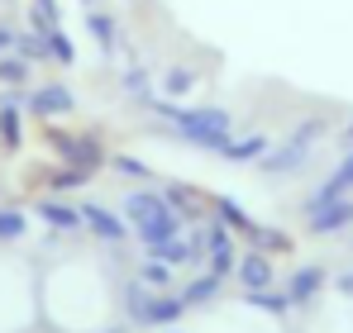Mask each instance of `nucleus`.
Wrapping results in <instances>:
<instances>
[{"label":"nucleus","instance_id":"nucleus-7","mask_svg":"<svg viewBox=\"0 0 353 333\" xmlns=\"http://www.w3.org/2000/svg\"><path fill=\"white\" fill-rule=\"evenodd\" d=\"M234 277L243 281V290H268V286L277 281V272H272V257H268V253H243Z\"/></svg>","mask_w":353,"mask_h":333},{"label":"nucleus","instance_id":"nucleus-31","mask_svg":"<svg viewBox=\"0 0 353 333\" xmlns=\"http://www.w3.org/2000/svg\"><path fill=\"white\" fill-rule=\"evenodd\" d=\"M10 43H14V34H10V29H0V53H5Z\"/></svg>","mask_w":353,"mask_h":333},{"label":"nucleus","instance_id":"nucleus-2","mask_svg":"<svg viewBox=\"0 0 353 333\" xmlns=\"http://www.w3.org/2000/svg\"><path fill=\"white\" fill-rule=\"evenodd\" d=\"M124 219L139 228V238H143L148 248L181 238V215H176L163 195H153V191H134V195H124Z\"/></svg>","mask_w":353,"mask_h":333},{"label":"nucleus","instance_id":"nucleus-4","mask_svg":"<svg viewBox=\"0 0 353 333\" xmlns=\"http://www.w3.org/2000/svg\"><path fill=\"white\" fill-rule=\"evenodd\" d=\"M129 314H134V319H143V324H176V319L186 314V300H181V295H153V300L134 295Z\"/></svg>","mask_w":353,"mask_h":333},{"label":"nucleus","instance_id":"nucleus-10","mask_svg":"<svg viewBox=\"0 0 353 333\" xmlns=\"http://www.w3.org/2000/svg\"><path fill=\"white\" fill-rule=\"evenodd\" d=\"M77 110V96L67 91V86H43V91H34V114H43V119H58V114H72Z\"/></svg>","mask_w":353,"mask_h":333},{"label":"nucleus","instance_id":"nucleus-16","mask_svg":"<svg viewBox=\"0 0 353 333\" xmlns=\"http://www.w3.org/2000/svg\"><path fill=\"white\" fill-rule=\"evenodd\" d=\"M86 29H91V39H96L105 53L115 48V19H110V14H101V10H86Z\"/></svg>","mask_w":353,"mask_h":333},{"label":"nucleus","instance_id":"nucleus-18","mask_svg":"<svg viewBox=\"0 0 353 333\" xmlns=\"http://www.w3.org/2000/svg\"><path fill=\"white\" fill-rule=\"evenodd\" d=\"M163 91H168V96H191V91H196V72H191V67H172V72L163 76Z\"/></svg>","mask_w":353,"mask_h":333},{"label":"nucleus","instance_id":"nucleus-23","mask_svg":"<svg viewBox=\"0 0 353 333\" xmlns=\"http://www.w3.org/2000/svg\"><path fill=\"white\" fill-rule=\"evenodd\" d=\"M29 76V62L24 57H0V81L5 86H14V81H24Z\"/></svg>","mask_w":353,"mask_h":333},{"label":"nucleus","instance_id":"nucleus-28","mask_svg":"<svg viewBox=\"0 0 353 333\" xmlns=\"http://www.w3.org/2000/svg\"><path fill=\"white\" fill-rule=\"evenodd\" d=\"M110 166H115V171H124V176H148V166L139 162V158H110Z\"/></svg>","mask_w":353,"mask_h":333},{"label":"nucleus","instance_id":"nucleus-6","mask_svg":"<svg viewBox=\"0 0 353 333\" xmlns=\"http://www.w3.org/2000/svg\"><path fill=\"white\" fill-rule=\"evenodd\" d=\"M48 138H53V148H62V158L77 166V171H96V166L105 162L96 138H67V133H48Z\"/></svg>","mask_w":353,"mask_h":333},{"label":"nucleus","instance_id":"nucleus-33","mask_svg":"<svg viewBox=\"0 0 353 333\" xmlns=\"http://www.w3.org/2000/svg\"><path fill=\"white\" fill-rule=\"evenodd\" d=\"M339 286H344V290H353V272H349V277H344V281H339Z\"/></svg>","mask_w":353,"mask_h":333},{"label":"nucleus","instance_id":"nucleus-19","mask_svg":"<svg viewBox=\"0 0 353 333\" xmlns=\"http://www.w3.org/2000/svg\"><path fill=\"white\" fill-rule=\"evenodd\" d=\"M24 228H29V219H24L19 210H0V243H14V238H24Z\"/></svg>","mask_w":353,"mask_h":333},{"label":"nucleus","instance_id":"nucleus-32","mask_svg":"<svg viewBox=\"0 0 353 333\" xmlns=\"http://www.w3.org/2000/svg\"><path fill=\"white\" fill-rule=\"evenodd\" d=\"M344 148H353V124H349V129H344Z\"/></svg>","mask_w":353,"mask_h":333},{"label":"nucleus","instance_id":"nucleus-17","mask_svg":"<svg viewBox=\"0 0 353 333\" xmlns=\"http://www.w3.org/2000/svg\"><path fill=\"white\" fill-rule=\"evenodd\" d=\"M248 305L263 310V314H277V319H282V314L292 310V295H282V290H277V295H272V290H248Z\"/></svg>","mask_w":353,"mask_h":333},{"label":"nucleus","instance_id":"nucleus-14","mask_svg":"<svg viewBox=\"0 0 353 333\" xmlns=\"http://www.w3.org/2000/svg\"><path fill=\"white\" fill-rule=\"evenodd\" d=\"M215 210H220V219L230 224V228H239L243 238H253V233H258V224L248 219V215L239 210V205H234V200H230V195H220V200H215Z\"/></svg>","mask_w":353,"mask_h":333},{"label":"nucleus","instance_id":"nucleus-12","mask_svg":"<svg viewBox=\"0 0 353 333\" xmlns=\"http://www.w3.org/2000/svg\"><path fill=\"white\" fill-rule=\"evenodd\" d=\"M263 153H268V138L248 133V138H239V143L225 148V162H263Z\"/></svg>","mask_w":353,"mask_h":333},{"label":"nucleus","instance_id":"nucleus-34","mask_svg":"<svg viewBox=\"0 0 353 333\" xmlns=\"http://www.w3.org/2000/svg\"><path fill=\"white\" fill-rule=\"evenodd\" d=\"M81 5H86V10H96V0H81Z\"/></svg>","mask_w":353,"mask_h":333},{"label":"nucleus","instance_id":"nucleus-8","mask_svg":"<svg viewBox=\"0 0 353 333\" xmlns=\"http://www.w3.org/2000/svg\"><path fill=\"white\" fill-rule=\"evenodd\" d=\"M81 228H86V233H96V238H105V243H119V238L129 233L124 219L110 215V210H101V205H81Z\"/></svg>","mask_w":353,"mask_h":333},{"label":"nucleus","instance_id":"nucleus-30","mask_svg":"<svg viewBox=\"0 0 353 333\" xmlns=\"http://www.w3.org/2000/svg\"><path fill=\"white\" fill-rule=\"evenodd\" d=\"M124 86H129L134 96H148V76H143L139 67H134V72H124Z\"/></svg>","mask_w":353,"mask_h":333},{"label":"nucleus","instance_id":"nucleus-25","mask_svg":"<svg viewBox=\"0 0 353 333\" xmlns=\"http://www.w3.org/2000/svg\"><path fill=\"white\" fill-rule=\"evenodd\" d=\"M72 186H86V171H58V176H48V191H72Z\"/></svg>","mask_w":353,"mask_h":333},{"label":"nucleus","instance_id":"nucleus-15","mask_svg":"<svg viewBox=\"0 0 353 333\" xmlns=\"http://www.w3.org/2000/svg\"><path fill=\"white\" fill-rule=\"evenodd\" d=\"M220 281H225V277H215V272H210V277H196L191 286H186V295H181V300H186V310H191V305H210V300H215V290H220Z\"/></svg>","mask_w":353,"mask_h":333},{"label":"nucleus","instance_id":"nucleus-26","mask_svg":"<svg viewBox=\"0 0 353 333\" xmlns=\"http://www.w3.org/2000/svg\"><path fill=\"white\" fill-rule=\"evenodd\" d=\"M19 43V57H48V43L39 39V34H24V39H14Z\"/></svg>","mask_w":353,"mask_h":333},{"label":"nucleus","instance_id":"nucleus-29","mask_svg":"<svg viewBox=\"0 0 353 333\" xmlns=\"http://www.w3.org/2000/svg\"><path fill=\"white\" fill-rule=\"evenodd\" d=\"M168 205H172L176 215H196V210H191V195H186L181 186H172V191H168Z\"/></svg>","mask_w":353,"mask_h":333},{"label":"nucleus","instance_id":"nucleus-1","mask_svg":"<svg viewBox=\"0 0 353 333\" xmlns=\"http://www.w3.org/2000/svg\"><path fill=\"white\" fill-rule=\"evenodd\" d=\"M158 114L186 143H196L201 153H220L225 158V148H230V110H181V105L158 100Z\"/></svg>","mask_w":353,"mask_h":333},{"label":"nucleus","instance_id":"nucleus-13","mask_svg":"<svg viewBox=\"0 0 353 333\" xmlns=\"http://www.w3.org/2000/svg\"><path fill=\"white\" fill-rule=\"evenodd\" d=\"M39 219L62 228V233H72V228H81V210H67L58 200H43V205H39Z\"/></svg>","mask_w":353,"mask_h":333},{"label":"nucleus","instance_id":"nucleus-22","mask_svg":"<svg viewBox=\"0 0 353 333\" xmlns=\"http://www.w3.org/2000/svg\"><path fill=\"white\" fill-rule=\"evenodd\" d=\"M48 53L58 57V62H77V48H72V39L62 29H48Z\"/></svg>","mask_w":353,"mask_h":333},{"label":"nucleus","instance_id":"nucleus-24","mask_svg":"<svg viewBox=\"0 0 353 333\" xmlns=\"http://www.w3.org/2000/svg\"><path fill=\"white\" fill-rule=\"evenodd\" d=\"M0 133H5V143H10V148L19 143V110H14V105H5V110H0Z\"/></svg>","mask_w":353,"mask_h":333},{"label":"nucleus","instance_id":"nucleus-20","mask_svg":"<svg viewBox=\"0 0 353 333\" xmlns=\"http://www.w3.org/2000/svg\"><path fill=\"white\" fill-rule=\"evenodd\" d=\"M148 253H153V257H163V262L172 267V262H186V257H191V243L172 238V243H158V248H148Z\"/></svg>","mask_w":353,"mask_h":333},{"label":"nucleus","instance_id":"nucleus-5","mask_svg":"<svg viewBox=\"0 0 353 333\" xmlns=\"http://www.w3.org/2000/svg\"><path fill=\"white\" fill-rule=\"evenodd\" d=\"M349 191H353V148L344 153V162L334 166V176L305 200V210H320V205H334V200H349Z\"/></svg>","mask_w":353,"mask_h":333},{"label":"nucleus","instance_id":"nucleus-3","mask_svg":"<svg viewBox=\"0 0 353 333\" xmlns=\"http://www.w3.org/2000/svg\"><path fill=\"white\" fill-rule=\"evenodd\" d=\"M320 133H325V119H305L277 153L263 158V171H268V176H292V171H301V166L310 162V143H315Z\"/></svg>","mask_w":353,"mask_h":333},{"label":"nucleus","instance_id":"nucleus-27","mask_svg":"<svg viewBox=\"0 0 353 333\" xmlns=\"http://www.w3.org/2000/svg\"><path fill=\"white\" fill-rule=\"evenodd\" d=\"M230 248V233H225V224H210V233H205V253H225Z\"/></svg>","mask_w":353,"mask_h":333},{"label":"nucleus","instance_id":"nucleus-21","mask_svg":"<svg viewBox=\"0 0 353 333\" xmlns=\"http://www.w3.org/2000/svg\"><path fill=\"white\" fill-rule=\"evenodd\" d=\"M139 281H143V286H168V281H172V267H168L163 257H153V262H143Z\"/></svg>","mask_w":353,"mask_h":333},{"label":"nucleus","instance_id":"nucleus-9","mask_svg":"<svg viewBox=\"0 0 353 333\" xmlns=\"http://www.w3.org/2000/svg\"><path fill=\"white\" fill-rule=\"evenodd\" d=\"M305 215H310V233H339L353 224V200H334V205H320Z\"/></svg>","mask_w":353,"mask_h":333},{"label":"nucleus","instance_id":"nucleus-11","mask_svg":"<svg viewBox=\"0 0 353 333\" xmlns=\"http://www.w3.org/2000/svg\"><path fill=\"white\" fill-rule=\"evenodd\" d=\"M320 286H325V272H320V267H296L287 295H292V305H310V300L320 295Z\"/></svg>","mask_w":353,"mask_h":333}]
</instances>
